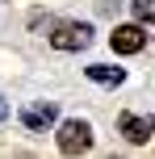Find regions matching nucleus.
Here are the masks:
<instances>
[{
	"label": "nucleus",
	"instance_id": "1",
	"mask_svg": "<svg viewBox=\"0 0 155 159\" xmlns=\"http://www.w3.org/2000/svg\"><path fill=\"white\" fill-rule=\"evenodd\" d=\"M55 143H59V151H63L67 159H80V155L92 151V126L84 117H67V121H59Z\"/></svg>",
	"mask_w": 155,
	"mask_h": 159
},
{
	"label": "nucleus",
	"instance_id": "2",
	"mask_svg": "<svg viewBox=\"0 0 155 159\" xmlns=\"http://www.w3.org/2000/svg\"><path fill=\"white\" fill-rule=\"evenodd\" d=\"M50 46H55V50H67V55L92 46V25L88 21H59L55 34H50Z\"/></svg>",
	"mask_w": 155,
	"mask_h": 159
},
{
	"label": "nucleus",
	"instance_id": "3",
	"mask_svg": "<svg viewBox=\"0 0 155 159\" xmlns=\"http://www.w3.org/2000/svg\"><path fill=\"white\" fill-rule=\"evenodd\" d=\"M117 134L126 138V143H147V138L155 134V117L151 113H122V117H117Z\"/></svg>",
	"mask_w": 155,
	"mask_h": 159
},
{
	"label": "nucleus",
	"instance_id": "4",
	"mask_svg": "<svg viewBox=\"0 0 155 159\" xmlns=\"http://www.w3.org/2000/svg\"><path fill=\"white\" fill-rule=\"evenodd\" d=\"M109 46H113L117 55H139V50L147 46V30H143L139 21H134V25H113V34H109Z\"/></svg>",
	"mask_w": 155,
	"mask_h": 159
},
{
	"label": "nucleus",
	"instance_id": "5",
	"mask_svg": "<svg viewBox=\"0 0 155 159\" xmlns=\"http://www.w3.org/2000/svg\"><path fill=\"white\" fill-rule=\"evenodd\" d=\"M59 121V109H55V101H30L21 109V126L25 130H50Z\"/></svg>",
	"mask_w": 155,
	"mask_h": 159
},
{
	"label": "nucleus",
	"instance_id": "6",
	"mask_svg": "<svg viewBox=\"0 0 155 159\" xmlns=\"http://www.w3.org/2000/svg\"><path fill=\"white\" fill-rule=\"evenodd\" d=\"M84 71H88L92 84H105V88H117V84L126 80V71H122V67H113V63H88Z\"/></svg>",
	"mask_w": 155,
	"mask_h": 159
},
{
	"label": "nucleus",
	"instance_id": "7",
	"mask_svg": "<svg viewBox=\"0 0 155 159\" xmlns=\"http://www.w3.org/2000/svg\"><path fill=\"white\" fill-rule=\"evenodd\" d=\"M130 13H134V21H139V25L155 21V0H130Z\"/></svg>",
	"mask_w": 155,
	"mask_h": 159
},
{
	"label": "nucleus",
	"instance_id": "8",
	"mask_svg": "<svg viewBox=\"0 0 155 159\" xmlns=\"http://www.w3.org/2000/svg\"><path fill=\"white\" fill-rule=\"evenodd\" d=\"M4 117H8V105H4V101H0V121H4Z\"/></svg>",
	"mask_w": 155,
	"mask_h": 159
},
{
	"label": "nucleus",
	"instance_id": "9",
	"mask_svg": "<svg viewBox=\"0 0 155 159\" xmlns=\"http://www.w3.org/2000/svg\"><path fill=\"white\" fill-rule=\"evenodd\" d=\"M109 159H117V155H109Z\"/></svg>",
	"mask_w": 155,
	"mask_h": 159
}]
</instances>
